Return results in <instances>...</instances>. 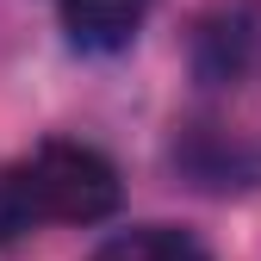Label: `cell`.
Masks as SVG:
<instances>
[{
    "instance_id": "1",
    "label": "cell",
    "mask_w": 261,
    "mask_h": 261,
    "mask_svg": "<svg viewBox=\"0 0 261 261\" xmlns=\"http://www.w3.org/2000/svg\"><path fill=\"white\" fill-rule=\"evenodd\" d=\"M118 212V168L69 137H50L0 168V243H19L44 224H100Z\"/></svg>"
},
{
    "instance_id": "2",
    "label": "cell",
    "mask_w": 261,
    "mask_h": 261,
    "mask_svg": "<svg viewBox=\"0 0 261 261\" xmlns=\"http://www.w3.org/2000/svg\"><path fill=\"white\" fill-rule=\"evenodd\" d=\"M62 7V31L75 50H124L137 38V25L149 19V0H56Z\"/></svg>"
},
{
    "instance_id": "3",
    "label": "cell",
    "mask_w": 261,
    "mask_h": 261,
    "mask_svg": "<svg viewBox=\"0 0 261 261\" xmlns=\"http://www.w3.org/2000/svg\"><path fill=\"white\" fill-rule=\"evenodd\" d=\"M87 261H212L205 243L180 230V224H130V230L106 237Z\"/></svg>"
}]
</instances>
